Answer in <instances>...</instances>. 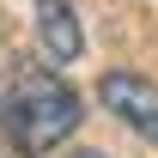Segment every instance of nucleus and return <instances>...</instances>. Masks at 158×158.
Segmentation results:
<instances>
[{
	"label": "nucleus",
	"instance_id": "f257e3e1",
	"mask_svg": "<svg viewBox=\"0 0 158 158\" xmlns=\"http://www.w3.org/2000/svg\"><path fill=\"white\" fill-rule=\"evenodd\" d=\"M79 128V91L49 67H24L19 85H12V134H19V152L43 158L55 152L61 140Z\"/></svg>",
	"mask_w": 158,
	"mask_h": 158
},
{
	"label": "nucleus",
	"instance_id": "f03ea898",
	"mask_svg": "<svg viewBox=\"0 0 158 158\" xmlns=\"http://www.w3.org/2000/svg\"><path fill=\"white\" fill-rule=\"evenodd\" d=\"M98 98L110 116H122L140 140H158V85L146 73H103L98 79Z\"/></svg>",
	"mask_w": 158,
	"mask_h": 158
},
{
	"label": "nucleus",
	"instance_id": "7ed1b4c3",
	"mask_svg": "<svg viewBox=\"0 0 158 158\" xmlns=\"http://www.w3.org/2000/svg\"><path fill=\"white\" fill-rule=\"evenodd\" d=\"M37 37L49 49V61H73L85 49L79 37V19H73V0H37Z\"/></svg>",
	"mask_w": 158,
	"mask_h": 158
},
{
	"label": "nucleus",
	"instance_id": "20e7f679",
	"mask_svg": "<svg viewBox=\"0 0 158 158\" xmlns=\"http://www.w3.org/2000/svg\"><path fill=\"white\" fill-rule=\"evenodd\" d=\"M73 158H103V152H73Z\"/></svg>",
	"mask_w": 158,
	"mask_h": 158
}]
</instances>
